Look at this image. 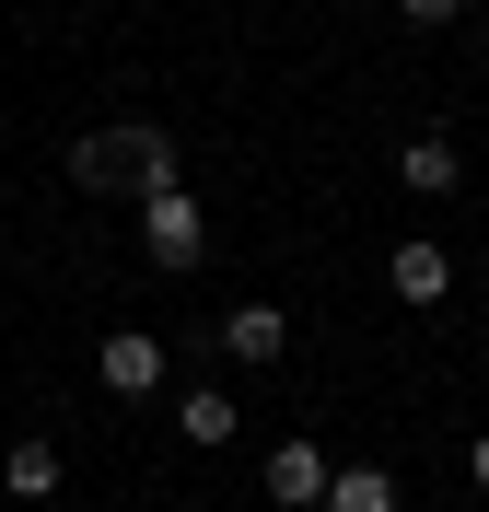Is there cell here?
I'll return each instance as SVG.
<instances>
[{
    "mask_svg": "<svg viewBox=\"0 0 489 512\" xmlns=\"http://www.w3.org/2000/svg\"><path fill=\"white\" fill-rule=\"evenodd\" d=\"M70 187L82 198H163V187H187V152H175V128L152 117H117V128H82L70 140Z\"/></svg>",
    "mask_w": 489,
    "mask_h": 512,
    "instance_id": "obj_1",
    "label": "cell"
},
{
    "mask_svg": "<svg viewBox=\"0 0 489 512\" xmlns=\"http://www.w3.org/2000/svg\"><path fill=\"white\" fill-rule=\"evenodd\" d=\"M140 256H152L163 280H187L198 256H210V210H198L187 187H163V198H140Z\"/></svg>",
    "mask_w": 489,
    "mask_h": 512,
    "instance_id": "obj_2",
    "label": "cell"
},
{
    "mask_svg": "<svg viewBox=\"0 0 489 512\" xmlns=\"http://www.w3.org/2000/svg\"><path fill=\"white\" fill-rule=\"evenodd\" d=\"M94 373H105V396H152V384L175 373V350H163V326H117L94 350Z\"/></svg>",
    "mask_w": 489,
    "mask_h": 512,
    "instance_id": "obj_3",
    "label": "cell"
},
{
    "mask_svg": "<svg viewBox=\"0 0 489 512\" xmlns=\"http://www.w3.org/2000/svg\"><path fill=\"white\" fill-rule=\"evenodd\" d=\"M326 478H338V466H326L303 431H292V443H268V466H257V489H268L280 512H326Z\"/></svg>",
    "mask_w": 489,
    "mask_h": 512,
    "instance_id": "obj_4",
    "label": "cell"
},
{
    "mask_svg": "<svg viewBox=\"0 0 489 512\" xmlns=\"http://www.w3.org/2000/svg\"><path fill=\"white\" fill-rule=\"evenodd\" d=\"M210 350H222V361H245V373H268V361L292 350V315H280V303H233V315L210 326Z\"/></svg>",
    "mask_w": 489,
    "mask_h": 512,
    "instance_id": "obj_5",
    "label": "cell"
},
{
    "mask_svg": "<svg viewBox=\"0 0 489 512\" xmlns=\"http://www.w3.org/2000/svg\"><path fill=\"white\" fill-rule=\"evenodd\" d=\"M385 280H396V303H455V256L431 245V233H408V245L385 256Z\"/></svg>",
    "mask_w": 489,
    "mask_h": 512,
    "instance_id": "obj_6",
    "label": "cell"
},
{
    "mask_svg": "<svg viewBox=\"0 0 489 512\" xmlns=\"http://www.w3.org/2000/svg\"><path fill=\"white\" fill-rule=\"evenodd\" d=\"M0 489H12V501H59V443H47V431H24V443H12V454H0Z\"/></svg>",
    "mask_w": 489,
    "mask_h": 512,
    "instance_id": "obj_7",
    "label": "cell"
},
{
    "mask_svg": "<svg viewBox=\"0 0 489 512\" xmlns=\"http://www.w3.org/2000/svg\"><path fill=\"white\" fill-rule=\"evenodd\" d=\"M396 175H408V187H420V198H455V187H466V152H455V140H443V128H420V140L396 152Z\"/></svg>",
    "mask_w": 489,
    "mask_h": 512,
    "instance_id": "obj_8",
    "label": "cell"
},
{
    "mask_svg": "<svg viewBox=\"0 0 489 512\" xmlns=\"http://www.w3.org/2000/svg\"><path fill=\"white\" fill-rule=\"evenodd\" d=\"M233 419L245 408H233L222 384H187V396H175V431H187V443H233Z\"/></svg>",
    "mask_w": 489,
    "mask_h": 512,
    "instance_id": "obj_9",
    "label": "cell"
},
{
    "mask_svg": "<svg viewBox=\"0 0 489 512\" xmlns=\"http://www.w3.org/2000/svg\"><path fill=\"white\" fill-rule=\"evenodd\" d=\"M326 512H396V478L385 466H338L326 478Z\"/></svg>",
    "mask_w": 489,
    "mask_h": 512,
    "instance_id": "obj_10",
    "label": "cell"
},
{
    "mask_svg": "<svg viewBox=\"0 0 489 512\" xmlns=\"http://www.w3.org/2000/svg\"><path fill=\"white\" fill-rule=\"evenodd\" d=\"M396 12H408V24H455L466 0H396Z\"/></svg>",
    "mask_w": 489,
    "mask_h": 512,
    "instance_id": "obj_11",
    "label": "cell"
},
{
    "mask_svg": "<svg viewBox=\"0 0 489 512\" xmlns=\"http://www.w3.org/2000/svg\"><path fill=\"white\" fill-rule=\"evenodd\" d=\"M466 478H478V501H489V431H478V454H466Z\"/></svg>",
    "mask_w": 489,
    "mask_h": 512,
    "instance_id": "obj_12",
    "label": "cell"
},
{
    "mask_svg": "<svg viewBox=\"0 0 489 512\" xmlns=\"http://www.w3.org/2000/svg\"><path fill=\"white\" fill-rule=\"evenodd\" d=\"M478 326H489V291H478Z\"/></svg>",
    "mask_w": 489,
    "mask_h": 512,
    "instance_id": "obj_13",
    "label": "cell"
}]
</instances>
